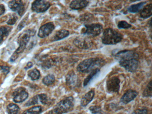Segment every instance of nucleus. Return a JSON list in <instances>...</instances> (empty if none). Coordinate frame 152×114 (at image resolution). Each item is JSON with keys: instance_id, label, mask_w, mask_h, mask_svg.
Segmentation results:
<instances>
[{"instance_id": "1", "label": "nucleus", "mask_w": 152, "mask_h": 114, "mask_svg": "<svg viewBox=\"0 0 152 114\" xmlns=\"http://www.w3.org/2000/svg\"><path fill=\"white\" fill-rule=\"evenodd\" d=\"M115 58L126 71L133 73L137 69L139 64V55L135 51L121 50L115 53Z\"/></svg>"}, {"instance_id": "2", "label": "nucleus", "mask_w": 152, "mask_h": 114, "mask_svg": "<svg viewBox=\"0 0 152 114\" xmlns=\"http://www.w3.org/2000/svg\"><path fill=\"white\" fill-rule=\"evenodd\" d=\"M105 63L104 60L101 58H92L86 59L80 62L77 66V70L80 73H90L94 69L103 66Z\"/></svg>"}, {"instance_id": "3", "label": "nucleus", "mask_w": 152, "mask_h": 114, "mask_svg": "<svg viewBox=\"0 0 152 114\" xmlns=\"http://www.w3.org/2000/svg\"><path fill=\"white\" fill-rule=\"evenodd\" d=\"M75 99L72 96L65 98L59 102L49 112L48 114H63L71 111L73 109Z\"/></svg>"}, {"instance_id": "4", "label": "nucleus", "mask_w": 152, "mask_h": 114, "mask_svg": "<svg viewBox=\"0 0 152 114\" xmlns=\"http://www.w3.org/2000/svg\"><path fill=\"white\" fill-rule=\"evenodd\" d=\"M123 38L122 34L113 28H108L103 32L102 42L106 45H115L120 42Z\"/></svg>"}, {"instance_id": "5", "label": "nucleus", "mask_w": 152, "mask_h": 114, "mask_svg": "<svg viewBox=\"0 0 152 114\" xmlns=\"http://www.w3.org/2000/svg\"><path fill=\"white\" fill-rule=\"evenodd\" d=\"M34 32L31 30H27L22 34V35L20 36L18 38V43L19 46L16 50L14 54L11 56L10 59V61H15L18 58V56L24 50L26 47V45L29 42L30 38L31 35H33Z\"/></svg>"}, {"instance_id": "6", "label": "nucleus", "mask_w": 152, "mask_h": 114, "mask_svg": "<svg viewBox=\"0 0 152 114\" xmlns=\"http://www.w3.org/2000/svg\"><path fill=\"white\" fill-rule=\"evenodd\" d=\"M85 30L83 33L89 37H94L100 35L103 31V27L99 23L85 24Z\"/></svg>"}, {"instance_id": "7", "label": "nucleus", "mask_w": 152, "mask_h": 114, "mask_svg": "<svg viewBox=\"0 0 152 114\" xmlns=\"http://www.w3.org/2000/svg\"><path fill=\"white\" fill-rule=\"evenodd\" d=\"M121 80L117 76H113L107 79L106 83L107 90L110 93L119 92Z\"/></svg>"}, {"instance_id": "8", "label": "nucleus", "mask_w": 152, "mask_h": 114, "mask_svg": "<svg viewBox=\"0 0 152 114\" xmlns=\"http://www.w3.org/2000/svg\"><path fill=\"white\" fill-rule=\"evenodd\" d=\"M50 6L49 2L46 1H35L32 4L31 9L33 11L41 13L46 11Z\"/></svg>"}, {"instance_id": "9", "label": "nucleus", "mask_w": 152, "mask_h": 114, "mask_svg": "<svg viewBox=\"0 0 152 114\" xmlns=\"http://www.w3.org/2000/svg\"><path fill=\"white\" fill-rule=\"evenodd\" d=\"M9 8L13 11L17 12L19 16H23L25 11L24 4L20 0L11 1L9 2Z\"/></svg>"}, {"instance_id": "10", "label": "nucleus", "mask_w": 152, "mask_h": 114, "mask_svg": "<svg viewBox=\"0 0 152 114\" xmlns=\"http://www.w3.org/2000/svg\"><path fill=\"white\" fill-rule=\"evenodd\" d=\"M55 26L52 22H48L42 26L39 29L38 36L42 38L48 36L55 29Z\"/></svg>"}, {"instance_id": "11", "label": "nucleus", "mask_w": 152, "mask_h": 114, "mask_svg": "<svg viewBox=\"0 0 152 114\" xmlns=\"http://www.w3.org/2000/svg\"><path fill=\"white\" fill-rule=\"evenodd\" d=\"M28 93L23 87H19L15 90L13 93L14 101L16 103H20L25 101L28 97Z\"/></svg>"}, {"instance_id": "12", "label": "nucleus", "mask_w": 152, "mask_h": 114, "mask_svg": "<svg viewBox=\"0 0 152 114\" xmlns=\"http://www.w3.org/2000/svg\"><path fill=\"white\" fill-rule=\"evenodd\" d=\"M73 43L78 48L85 50L89 49L91 46V43L89 40L80 37L75 38Z\"/></svg>"}, {"instance_id": "13", "label": "nucleus", "mask_w": 152, "mask_h": 114, "mask_svg": "<svg viewBox=\"0 0 152 114\" xmlns=\"http://www.w3.org/2000/svg\"><path fill=\"white\" fill-rule=\"evenodd\" d=\"M66 81L67 86L72 89L77 87L79 85L78 76L73 71H71L67 74L66 78Z\"/></svg>"}, {"instance_id": "14", "label": "nucleus", "mask_w": 152, "mask_h": 114, "mask_svg": "<svg viewBox=\"0 0 152 114\" xmlns=\"http://www.w3.org/2000/svg\"><path fill=\"white\" fill-rule=\"evenodd\" d=\"M138 93L135 90L129 89L123 95L121 99V102L124 104H128L133 100L137 95Z\"/></svg>"}, {"instance_id": "15", "label": "nucleus", "mask_w": 152, "mask_h": 114, "mask_svg": "<svg viewBox=\"0 0 152 114\" xmlns=\"http://www.w3.org/2000/svg\"><path fill=\"white\" fill-rule=\"evenodd\" d=\"M89 1L84 0H75L70 4V8L73 10H80L88 6Z\"/></svg>"}, {"instance_id": "16", "label": "nucleus", "mask_w": 152, "mask_h": 114, "mask_svg": "<svg viewBox=\"0 0 152 114\" xmlns=\"http://www.w3.org/2000/svg\"><path fill=\"white\" fill-rule=\"evenodd\" d=\"M95 96V91L94 90H91L88 92L83 97L81 100V105L82 107H86L91 101L93 100Z\"/></svg>"}, {"instance_id": "17", "label": "nucleus", "mask_w": 152, "mask_h": 114, "mask_svg": "<svg viewBox=\"0 0 152 114\" xmlns=\"http://www.w3.org/2000/svg\"><path fill=\"white\" fill-rule=\"evenodd\" d=\"M100 70L99 68H96L94 69L90 73L89 75L87 76V77L84 79L83 81V85L84 87L88 86V84L94 79L95 77H96L100 73Z\"/></svg>"}, {"instance_id": "18", "label": "nucleus", "mask_w": 152, "mask_h": 114, "mask_svg": "<svg viewBox=\"0 0 152 114\" xmlns=\"http://www.w3.org/2000/svg\"><path fill=\"white\" fill-rule=\"evenodd\" d=\"M152 14V4L150 3L143 7L140 12V18L147 19L151 17Z\"/></svg>"}, {"instance_id": "19", "label": "nucleus", "mask_w": 152, "mask_h": 114, "mask_svg": "<svg viewBox=\"0 0 152 114\" xmlns=\"http://www.w3.org/2000/svg\"><path fill=\"white\" fill-rule=\"evenodd\" d=\"M146 3V2L142 1L136 4H132L128 7V11L133 13L139 12L141 11Z\"/></svg>"}, {"instance_id": "20", "label": "nucleus", "mask_w": 152, "mask_h": 114, "mask_svg": "<svg viewBox=\"0 0 152 114\" xmlns=\"http://www.w3.org/2000/svg\"><path fill=\"white\" fill-rule=\"evenodd\" d=\"M70 34V32L66 29H61L57 31L52 38V41H57L67 37Z\"/></svg>"}, {"instance_id": "21", "label": "nucleus", "mask_w": 152, "mask_h": 114, "mask_svg": "<svg viewBox=\"0 0 152 114\" xmlns=\"http://www.w3.org/2000/svg\"><path fill=\"white\" fill-rule=\"evenodd\" d=\"M10 31L11 28L10 27L5 26L0 28V44L8 36Z\"/></svg>"}, {"instance_id": "22", "label": "nucleus", "mask_w": 152, "mask_h": 114, "mask_svg": "<svg viewBox=\"0 0 152 114\" xmlns=\"http://www.w3.org/2000/svg\"><path fill=\"white\" fill-rule=\"evenodd\" d=\"M19 109L20 108L18 105L14 103H10L7 107V110L8 114H18Z\"/></svg>"}, {"instance_id": "23", "label": "nucleus", "mask_w": 152, "mask_h": 114, "mask_svg": "<svg viewBox=\"0 0 152 114\" xmlns=\"http://www.w3.org/2000/svg\"><path fill=\"white\" fill-rule=\"evenodd\" d=\"M56 80L54 75L52 74H49L48 75L46 76L42 79V82L44 84L47 86L51 85L55 83Z\"/></svg>"}, {"instance_id": "24", "label": "nucleus", "mask_w": 152, "mask_h": 114, "mask_svg": "<svg viewBox=\"0 0 152 114\" xmlns=\"http://www.w3.org/2000/svg\"><path fill=\"white\" fill-rule=\"evenodd\" d=\"M42 111V108L40 106L33 107L25 110L22 114H39Z\"/></svg>"}, {"instance_id": "25", "label": "nucleus", "mask_w": 152, "mask_h": 114, "mask_svg": "<svg viewBox=\"0 0 152 114\" xmlns=\"http://www.w3.org/2000/svg\"><path fill=\"white\" fill-rule=\"evenodd\" d=\"M28 76L33 80H36L39 79L40 77V73L37 69H34L28 72Z\"/></svg>"}, {"instance_id": "26", "label": "nucleus", "mask_w": 152, "mask_h": 114, "mask_svg": "<svg viewBox=\"0 0 152 114\" xmlns=\"http://www.w3.org/2000/svg\"><path fill=\"white\" fill-rule=\"evenodd\" d=\"M152 80H150L143 91V96L145 97H151L152 94Z\"/></svg>"}, {"instance_id": "27", "label": "nucleus", "mask_w": 152, "mask_h": 114, "mask_svg": "<svg viewBox=\"0 0 152 114\" xmlns=\"http://www.w3.org/2000/svg\"><path fill=\"white\" fill-rule=\"evenodd\" d=\"M131 25L129 24L125 20H121L118 22V24H117V27L120 29H122V28L127 29V28L131 27Z\"/></svg>"}, {"instance_id": "28", "label": "nucleus", "mask_w": 152, "mask_h": 114, "mask_svg": "<svg viewBox=\"0 0 152 114\" xmlns=\"http://www.w3.org/2000/svg\"><path fill=\"white\" fill-rule=\"evenodd\" d=\"M90 111L93 114H102L101 107L99 106H93L90 107Z\"/></svg>"}, {"instance_id": "29", "label": "nucleus", "mask_w": 152, "mask_h": 114, "mask_svg": "<svg viewBox=\"0 0 152 114\" xmlns=\"http://www.w3.org/2000/svg\"><path fill=\"white\" fill-rule=\"evenodd\" d=\"M38 95L40 102H41L42 104L46 105L48 103V96L46 94H41Z\"/></svg>"}, {"instance_id": "30", "label": "nucleus", "mask_w": 152, "mask_h": 114, "mask_svg": "<svg viewBox=\"0 0 152 114\" xmlns=\"http://www.w3.org/2000/svg\"><path fill=\"white\" fill-rule=\"evenodd\" d=\"M39 97H38V95H36V96H34V97L32 98L31 99H30L27 102H26V106H30L31 105H34V104H38L39 102Z\"/></svg>"}, {"instance_id": "31", "label": "nucleus", "mask_w": 152, "mask_h": 114, "mask_svg": "<svg viewBox=\"0 0 152 114\" xmlns=\"http://www.w3.org/2000/svg\"><path fill=\"white\" fill-rule=\"evenodd\" d=\"M18 19V18L17 16L15 14H13L10 17L7 23L9 25H14Z\"/></svg>"}, {"instance_id": "32", "label": "nucleus", "mask_w": 152, "mask_h": 114, "mask_svg": "<svg viewBox=\"0 0 152 114\" xmlns=\"http://www.w3.org/2000/svg\"><path fill=\"white\" fill-rule=\"evenodd\" d=\"M148 110L146 109H138L133 111L131 114H147Z\"/></svg>"}, {"instance_id": "33", "label": "nucleus", "mask_w": 152, "mask_h": 114, "mask_svg": "<svg viewBox=\"0 0 152 114\" xmlns=\"http://www.w3.org/2000/svg\"><path fill=\"white\" fill-rule=\"evenodd\" d=\"M0 67L5 75H7L9 73L10 69L9 67L7 66H0Z\"/></svg>"}, {"instance_id": "34", "label": "nucleus", "mask_w": 152, "mask_h": 114, "mask_svg": "<svg viewBox=\"0 0 152 114\" xmlns=\"http://www.w3.org/2000/svg\"><path fill=\"white\" fill-rule=\"evenodd\" d=\"M5 12V7L3 4H0V16L4 14Z\"/></svg>"}, {"instance_id": "35", "label": "nucleus", "mask_w": 152, "mask_h": 114, "mask_svg": "<svg viewBox=\"0 0 152 114\" xmlns=\"http://www.w3.org/2000/svg\"><path fill=\"white\" fill-rule=\"evenodd\" d=\"M26 20H23V21H21V23L19 24V26L18 27V30H21L25 25Z\"/></svg>"}, {"instance_id": "36", "label": "nucleus", "mask_w": 152, "mask_h": 114, "mask_svg": "<svg viewBox=\"0 0 152 114\" xmlns=\"http://www.w3.org/2000/svg\"><path fill=\"white\" fill-rule=\"evenodd\" d=\"M33 66V63L31 62H29L27 63L26 65V66L25 67V69H28L32 67Z\"/></svg>"}, {"instance_id": "37", "label": "nucleus", "mask_w": 152, "mask_h": 114, "mask_svg": "<svg viewBox=\"0 0 152 114\" xmlns=\"http://www.w3.org/2000/svg\"></svg>"}, {"instance_id": "38", "label": "nucleus", "mask_w": 152, "mask_h": 114, "mask_svg": "<svg viewBox=\"0 0 152 114\" xmlns=\"http://www.w3.org/2000/svg\"></svg>"}]
</instances>
